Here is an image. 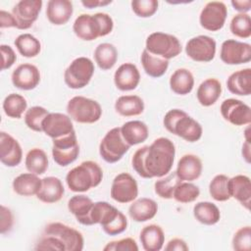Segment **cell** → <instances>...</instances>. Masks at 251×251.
I'll return each instance as SVG.
<instances>
[{"label":"cell","mask_w":251,"mask_h":251,"mask_svg":"<svg viewBox=\"0 0 251 251\" xmlns=\"http://www.w3.org/2000/svg\"><path fill=\"white\" fill-rule=\"evenodd\" d=\"M130 146L124 139L121 127L110 129L99 144V154L104 161L113 164L120 161Z\"/></svg>","instance_id":"obj_9"},{"label":"cell","mask_w":251,"mask_h":251,"mask_svg":"<svg viewBox=\"0 0 251 251\" xmlns=\"http://www.w3.org/2000/svg\"><path fill=\"white\" fill-rule=\"evenodd\" d=\"M137 195L138 185L131 175L127 173H121L115 176L111 186L112 199L125 204L134 201Z\"/></svg>","instance_id":"obj_14"},{"label":"cell","mask_w":251,"mask_h":251,"mask_svg":"<svg viewBox=\"0 0 251 251\" xmlns=\"http://www.w3.org/2000/svg\"><path fill=\"white\" fill-rule=\"evenodd\" d=\"M176 147L167 137L155 139L151 145L137 149L131 159L133 170L143 178L162 177L168 175L175 161Z\"/></svg>","instance_id":"obj_1"},{"label":"cell","mask_w":251,"mask_h":251,"mask_svg":"<svg viewBox=\"0 0 251 251\" xmlns=\"http://www.w3.org/2000/svg\"><path fill=\"white\" fill-rule=\"evenodd\" d=\"M157 212V203L153 199L147 197H142L132 201L128 208L129 217L137 223H142L153 219Z\"/></svg>","instance_id":"obj_27"},{"label":"cell","mask_w":251,"mask_h":251,"mask_svg":"<svg viewBox=\"0 0 251 251\" xmlns=\"http://www.w3.org/2000/svg\"><path fill=\"white\" fill-rule=\"evenodd\" d=\"M121 132L129 146L144 142L149 135V130L145 123L141 121H129L121 126Z\"/></svg>","instance_id":"obj_32"},{"label":"cell","mask_w":251,"mask_h":251,"mask_svg":"<svg viewBox=\"0 0 251 251\" xmlns=\"http://www.w3.org/2000/svg\"><path fill=\"white\" fill-rule=\"evenodd\" d=\"M145 49L153 55L166 60L176 57L182 48L178 38L173 34L156 31L148 35L145 42Z\"/></svg>","instance_id":"obj_7"},{"label":"cell","mask_w":251,"mask_h":251,"mask_svg":"<svg viewBox=\"0 0 251 251\" xmlns=\"http://www.w3.org/2000/svg\"><path fill=\"white\" fill-rule=\"evenodd\" d=\"M189 247L181 238H173L165 246L166 251H188Z\"/></svg>","instance_id":"obj_52"},{"label":"cell","mask_w":251,"mask_h":251,"mask_svg":"<svg viewBox=\"0 0 251 251\" xmlns=\"http://www.w3.org/2000/svg\"><path fill=\"white\" fill-rule=\"evenodd\" d=\"M92 225L99 224L109 235H118L127 226L126 217L116 207L106 201H98L93 205L91 212Z\"/></svg>","instance_id":"obj_5"},{"label":"cell","mask_w":251,"mask_h":251,"mask_svg":"<svg viewBox=\"0 0 251 251\" xmlns=\"http://www.w3.org/2000/svg\"><path fill=\"white\" fill-rule=\"evenodd\" d=\"M14 225V216L12 211L1 205V222H0V232L1 234H5L9 232Z\"/></svg>","instance_id":"obj_50"},{"label":"cell","mask_w":251,"mask_h":251,"mask_svg":"<svg viewBox=\"0 0 251 251\" xmlns=\"http://www.w3.org/2000/svg\"><path fill=\"white\" fill-rule=\"evenodd\" d=\"M68 116L79 124H93L100 120L102 108L100 104L84 96H75L67 104Z\"/></svg>","instance_id":"obj_6"},{"label":"cell","mask_w":251,"mask_h":251,"mask_svg":"<svg viewBox=\"0 0 251 251\" xmlns=\"http://www.w3.org/2000/svg\"><path fill=\"white\" fill-rule=\"evenodd\" d=\"M163 124L168 131L188 142L198 141L203 133L201 125L180 109H172L164 117Z\"/></svg>","instance_id":"obj_3"},{"label":"cell","mask_w":251,"mask_h":251,"mask_svg":"<svg viewBox=\"0 0 251 251\" xmlns=\"http://www.w3.org/2000/svg\"><path fill=\"white\" fill-rule=\"evenodd\" d=\"M94 71V64L89 58H75L64 73L65 83L72 89L83 88L89 83Z\"/></svg>","instance_id":"obj_8"},{"label":"cell","mask_w":251,"mask_h":251,"mask_svg":"<svg viewBox=\"0 0 251 251\" xmlns=\"http://www.w3.org/2000/svg\"><path fill=\"white\" fill-rule=\"evenodd\" d=\"M231 5L234 10L238 11L242 14H247L248 11L251 9V1L250 0H232Z\"/></svg>","instance_id":"obj_54"},{"label":"cell","mask_w":251,"mask_h":251,"mask_svg":"<svg viewBox=\"0 0 251 251\" xmlns=\"http://www.w3.org/2000/svg\"><path fill=\"white\" fill-rule=\"evenodd\" d=\"M115 110L123 117L138 116L144 111V102L138 95H123L116 100Z\"/></svg>","instance_id":"obj_34"},{"label":"cell","mask_w":251,"mask_h":251,"mask_svg":"<svg viewBox=\"0 0 251 251\" xmlns=\"http://www.w3.org/2000/svg\"><path fill=\"white\" fill-rule=\"evenodd\" d=\"M220 57L226 65L248 63L251 60V45L235 39L225 40L221 47Z\"/></svg>","instance_id":"obj_15"},{"label":"cell","mask_w":251,"mask_h":251,"mask_svg":"<svg viewBox=\"0 0 251 251\" xmlns=\"http://www.w3.org/2000/svg\"><path fill=\"white\" fill-rule=\"evenodd\" d=\"M232 248L236 251H249L251 248V227L242 226L232 237Z\"/></svg>","instance_id":"obj_47"},{"label":"cell","mask_w":251,"mask_h":251,"mask_svg":"<svg viewBox=\"0 0 251 251\" xmlns=\"http://www.w3.org/2000/svg\"><path fill=\"white\" fill-rule=\"evenodd\" d=\"M49 112L41 106H33L25 111V123L28 128L33 131H42V122Z\"/></svg>","instance_id":"obj_45"},{"label":"cell","mask_w":251,"mask_h":251,"mask_svg":"<svg viewBox=\"0 0 251 251\" xmlns=\"http://www.w3.org/2000/svg\"><path fill=\"white\" fill-rule=\"evenodd\" d=\"M41 0H21L13 8L12 14L17 23V28L27 29L37 20L42 8Z\"/></svg>","instance_id":"obj_17"},{"label":"cell","mask_w":251,"mask_h":251,"mask_svg":"<svg viewBox=\"0 0 251 251\" xmlns=\"http://www.w3.org/2000/svg\"><path fill=\"white\" fill-rule=\"evenodd\" d=\"M12 83L21 90L34 89L40 81V72L32 64L25 63L18 66L12 73Z\"/></svg>","instance_id":"obj_19"},{"label":"cell","mask_w":251,"mask_h":251,"mask_svg":"<svg viewBox=\"0 0 251 251\" xmlns=\"http://www.w3.org/2000/svg\"><path fill=\"white\" fill-rule=\"evenodd\" d=\"M94 202L83 194L74 195L68 201L69 211L75 217L76 221L83 226H92L91 212Z\"/></svg>","instance_id":"obj_22"},{"label":"cell","mask_w":251,"mask_h":251,"mask_svg":"<svg viewBox=\"0 0 251 251\" xmlns=\"http://www.w3.org/2000/svg\"><path fill=\"white\" fill-rule=\"evenodd\" d=\"M34 249L42 251H66L64 244L57 237L45 233H43L40 239L37 241Z\"/></svg>","instance_id":"obj_48"},{"label":"cell","mask_w":251,"mask_h":251,"mask_svg":"<svg viewBox=\"0 0 251 251\" xmlns=\"http://www.w3.org/2000/svg\"><path fill=\"white\" fill-rule=\"evenodd\" d=\"M200 195V189L190 181H180L175 191L173 198L179 203H190L195 201Z\"/></svg>","instance_id":"obj_43"},{"label":"cell","mask_w":251,"mask_h":251,"mask_svg":"<svg viewBox=\"0 0 251 251\" xmlns=\"http://www.w3.org/2000/svg\"><path fill=\"white\" fill-rule=\"evenodd\" d=\"M222 94V84L214 77L205 79L197 88L196 97L198 102L204 106L209 107L214 105Z\"/></svg>","instance_id":"obj_28"},{"label":"cell","mask_w":251,"mask_h":251,"mask_svg":"<svg viewBox=\"0 0 251 251\" xmlns=\"http://www.w3.org/2000/svg\"><path fill=\"white\" fill-rule=\"evenodd\" d=\"M230 32L239 38H249L251 36V19L248 14L239 13L230 21Z\"/></svg>","instance_id":"obj_44"},{"label":"cell","mask_w":251,"mask_h":251,"mask_svg":"<svg viewBox=\"0 0 251 251\" xmlns=\"http://www.w3.org/2000/svg\"><path fill=\"white\" fill-rule=\"evenodd\" d=\"M157 0H133L131 1V9L133 13L140 18L152 17L158 10Z\"/></svg>","instance_id":"obj_46"},{"label":"cell","mask_w":251,"mask_h":251,"mask_svg":"<svg viewBox=\"0 0 251 251\" xmlns=\"http://www.w3.org/2000/svg\"><path fill=\"white\" fill-rule=\"evenodd\" d=\"M180 181H182V180H180L178 178L176 172H173L170 175H168L167 176L160 178L159 180H157L155 182V184H154L155 193L163 199H171V198H173L174 191H175L176 185Z\"/></svg>","instance_id":"obj_42"},{"label":"cell","mask_w":251,"mask_h":251,"mask_svg":"<svg viewBox=\"0 0 251 251\" xmlns=\"http://www.w3.org/2000/svg\"><path fill=\"white\" fill-rule=\"evenodd\" d=\"M94 60L101 70L112 69L118 60L117 48L108 42L100 43L94 50Z\"/></svg>","instance_id":"obj_37"},{"label":"cell","mask_w":251,"mask_h":251,"mask_svg":"<svg viewBox=\"0 0 251 251\" xmlns=\"http://www.w3.org/2000/svg\"><path fill=\"white\" fill-rule=\"evenodd\" d=\"M228 191L230 197L236 199L247 210L251 202V182L245 175H237L228 179Z\"/></svg>","instance_id":"obj_24"},{"label":"cell","mask_w":251,"mask_h":251,"mask_svg":"<svg viewBox=\"0 0 251 251\" xmlns=\"http://www.w3.org/2000/svg\"><path fill=\"white\" fill-rule=\"evenodd\" d=\"M27 102L25 98L17 93H11L5 97L3 101L4 113L12 119H20L25 111H26Z\"/></svg>","instance_id":"obj_40"},{"label":"cell","mask_w":251,"mask_h":251,"mask_svg":"<svg viewBox=\"0 0 251 251\" xmlns=\"http://www.w3.org/2000/svg\"><path fill=\"white\" fill-rule=\"evenodd\" d=\"M79 154V145L75 131L53 139L52 156L55 163L66 167L76 160Z\"/></svg>","instance_id":"obj_10"},{"label":"cell","mask_w":251,"mask_h":251,"mask_svg":"<svg viewBox=\"0 0 251 251\" xmlns=\"http://www.w3.org/2000/svg\"><path fill=\"white\" fill-rule=\"evenodd\" d=\"M42 179L32 173H24L16 176L13 180L14 191L21 196L36 195L41 187Z\"/></svg>","instance_id":"obj_31"},{"label":"cell","mask_w":251,"mask_h":251,"mask_svg":"<svg viewBox=\"0 0 251 251\" xmlns=\"http://www.w3.org/2000/svg\"><path fill=\"white\" fill-rule=\"evenodd\" d=\"M140 59L144 72L151 77H160L168 70L169 60L153 55L146 49L142 51Z\"/></svg>","instance_id":"obj_35"},{"label":"cell","mask_w":251,"mask_h":251,"mask_svg":"<svg viewBox=\"0 0 251 251\" xmlns=\"http://www.w3.org/2000/svg\"><path fill=\"white\" fill-rule=\"evenodd\" d=\"M228 179L229 177L226 175H217L211 180L209 184V192L211 197L219 202L227 201L230 199L228 191Z\"/></svg>","instance_id":"obj_41"},{"label":"cell","mask_w":251,"mask_h":251,"mask_svg":"<svg viewBox=\"0 0 251 251\" xmlns=\"http://www.w3.org/2000/svg\"><path fill=\"white\" fill-rule=\"evenodd\" d=\"M64 193L65 188L60 178L56 176H46L42 178L41 187L36 197L41 202L51 204L60 201Z\"/></svg>","instance_id":"obj_26"},{"label":"cell","mask_w":251,"mask_h":251,"mask_svg":"<svg viewBox=\"0 0 251 251\" xmlns=\"http://www.w3.org/2000/svg\"><path fill=\"white\" fill-rule=\"evenodd\" d=\"M25 168L29 173L40 176L48 169V157L40 148L30 149L25 156Z\"/></svg>","instance_id":"obj_38"},{"label":"cell","mask_w":251,"mask_h":251,"mask_svg":"<svg viewBox=\"0 0 251 251\" xmlns=\"http://www.w3.org/2000/svg\"><path fill=\"white\" fill-rule=\"evenodd\" d=\"M74 12L73 3L69 0H50L47 2L46 17L55 25L67 24Z\"/></svg>","instance_id":"obj_25"},{"label":"cell","mask_w":251,"mask_h":251,"mask_svg":"<svg viewBox=\"0 0 251 251\" xmlns=\"http://www.w3.org/2000/svg\"><path fill=\"white\" fill-rule=\"evenodd\" d=\"M193 86L194 76L192 73L185 68L176 70L170 77V87L176 94L186 95L192 91Z\"/></svg>","instance_id":"obj_33"},{"label":"cell","mask_w":251,"mask_h":251,"mask_svg":"<svg viewBox=\"0 0 251 251\" xmlns=\"http://www.w3.org/2000/svg\"><path fill=\"white\" fill-rule=\"evenodd\" d=\"M138 249L136 241L131 237L111 241L103 248L104 251H137Z\"/></svg>","instance_id":"obj_49"},{"label":"cell","mask_w":251,"mask_h":251,"mask_svg":"<svg viewBox=\"0 0 251 251\" xmlns=\"http://www.w3.org/2000/svg\"><path fill=\"white\" fill-rule=\"evenodd\" d=\"M113 27V19L106 13L81 14L75 19L73 25L75 34L85 41L106 36L112 32Z\"/></svg>","instance_id":"obj_2"},{"label":"cell","mask_w":251,"mask_h":251,"mask_svg":"<svg viewBox=\"0 0 251 251\" xmlns=\"http://www.w3.org/2000/svg\"><path fill=\"white\" fill-rule=\"evenodd\" d=\"M0 26L1 28L17 27V23L13 14H10L9 12L1 10L0 11Z\"/></svg>","instance_id":"obj_53"},{"label":"cell","mask_w":251,"mask_h":251,"mask_svg":"<svg viewBox=\"0 0 251 251\" xmlns=\"http://www.w3.org/2000/svg\"><path fill=\"white\" fill-rule=\"evenodd\" d=\"M112 1L111 0H82L81 4L88 9H92V8H97V7H101V6H106L111 4Z\"/></svg>","instance_id":"obj_55"},{"label":"cell","mask_w":251,"mask_h":251,"mask_svg":"<svg viewBox=\"0 0 251 251\" xmlns=\"http://www.w3.org/2000/svg\"><path fill=\"white\" fill-rule=\"evenodd\" d=\"M202 169V161L198 156L185 154L179 159L176 174L182 181H193L201 176Z\"/></svg>","instance_id":"obj_23"},{"label":"cell","mask_w":251,"mask_h":251,"mask_svg":"<svg viewBox=\"0 0 251 251\" xmlns=\"http://www.w3.org/2000/svg\"><path fill=\"white\" fill-rule=\"evenodd\" d=\"M0 50H1V54H2V66H1V70H7L10 69L16 62L17 60V56L16 53L14 52L13 48L9 45L6 44H2L0 46Z\"/></svg>","instance_id":"obj_51"},{"label":"cell","mask_w":251,"mask_h":251,"mask_svg":"<svg viewBox=\"0 0 251 251\" xmlns=\"http://www.w3.org/2000/svg\"><path fill=\"white\" fill-rule=\"evenodd\" d=\"M23 159V150L12 135L5 131L0 132V161L7 167L18 166Z\"/></svg>","instance_id":"obj_20"},{"label":"cell","mask_w":251,"mask_h":251,"mask_svg":"<svg viewBox=\"0 0 251 251\" xmlns=\"http://www.w3.org/2000/svg\"><path fill=\"white\" fill-rule=\"evenodd\" d=\"M194 218L201 224L206 226L216 225L221 219V212L217 205L212 202H198L193 207Z\"/></svg>","instance_id":"obj_36"},{"label":"cell","mask_w":251,"mask_h":251,"mask_svg":"<svg viewBox=\"0 0 251 251\" xmlns=\"http://www.w3.org/2000/svg\"><path fill=\"white\" fill-rule=\"evenodd\" d=\"M140 81V74L132 63L122 64L114 74V82L118 89L129 91L135 89Z\"/></svg>","instance_id":"obj_21"},{"label":"cell","mask_w":251,"mask_h":251,"mask_svg":"<svg viewBox=\"0 0 251 251\" xmlns=\"http://www.w3.org/2000/svg\"><path fill=\"white\" fill-rule=\"evenodd\" d=\"M250 138L249 137H245V142L243 143L242 146V156L245 159L246 163H250Z\"/></svg>","instance_id":"obj_56"},{"label":"cell","mask_w":251,"mask_h":251,"mask_svg":"<svg viewBox=\"0 0 251 251\" xmlns=\"http://www.w3.org/2000/svg\"><path fill=\"white\" fill-rule=\"evenodd\" d=\"M19 53L26 58H33L40 53V41L30 33L20 34L14 41Z\"/></svg>","instance_id":"obj_39"},{"label":"cell","mask_w":251,"mask_h":251,"mask_svg":"<svg viewBox=\"0 0 251 251\" xmlns=\"http://www.w3.org/2000/svg\"><path fill=\"white\" fill-rule=\"evenodd\" d=\"M223 118L233 126H245L251 123V109L241 100L228 98L221 104Z\"/></svg>","instance_id":"obj_16"},{"label":"cell","mask_w":251,"mask_h":251,"mask_svg":"<svg viewBox=\"0 0 251 251\" xmlns=\"http://www.w3.org/2000/svg\"><path fill=\"white\" fill-rule=\"evenodd\" d=\"M139 239L145 251H159L164 246L165 234L160 226L152 224L141 229Z\"/></svg>","instance_id":"obj_29"},{"label":"cell","mask_w":251,"mask_h":251,"mask_svg":"<svg viewBox=\"0 0 251 251\" xmlns=\"http://www.w3.org/2000/svg\"><path fill=\"white\" fill-rule=\"evenodd\" d=\"M42 131L52 139L62 137L73 131L72 119L62 113H49L42 122Z\"/></svg>","instance_id":"obj_18"},{"label":"cell","mask_w":251,"mask_h":251,"mask_svg":"<svg viewBox=\"0 0 251 251\" xmlns=\"http://www.w3.org/2000/svg\"><path fill=\"white\" fill-rule=\"evenodd\" d=\"M43 233L57 237L65 246L66 251H80L83 249L84 239L80 231L59 222L48 224Z\"/></svg>","instance_id":"obj_11"},{"label":"cell","mask_w":251,"mask_h":251,"mask_svg":"<svg viewBox=\"0 0 251 251\" xmlns=\"http://www.w3.org/2000/svg\"><path fill=\"white\" fill-rule=\"evenodd\" d=\"M102 178L103 171L100 166L93 161H84L67 174L66 182L74 192H86L98 186Z\"/></svg>","instance_id":"obj_4"},{"label":"cell","mask_w":251,"mask_h":251,"mask_svg":"<svg viewBox=\"0 0 251 251\" xmlns=\"http://www.w3.org/2000/svg\"><path fill=\"white\" fill-rule=\"evenodd\" d=\"M216 41L208 35H197L190 38L185 45L186 55L196 62H211L216 55Z\"/></svg>","instance_id":"obj_13"},{"label":"cell","mask_w":251,"mask_h":251,"mask_svg":"<svg viewBox=\"0 0 251 251\" xmlns=\"http://www.w3.org/2000/svg\"><path fill=\"white\" fill-rule=\"evenodd\" d=\"M227 8L224 2L211 1L202 9L199 16L200 25L209 31H218L225 25Z\"/></svg>","instance_id":"obj_12"},{"label":"cell","mask_w":251,"mask_h":251,"mask_svg":"<svg viewBox=\"0 0 251 251\" xmlns=\"http://www.w3.org/2000/svg\"><path fill=\"white\" fill-rule=\"evenodd\" d=\"M227 89L239 96H248L251 93V69L246 68L243 70L232 73L226 80Z\"/></svg>","instance_id":"obj_30"}]
</instances>
